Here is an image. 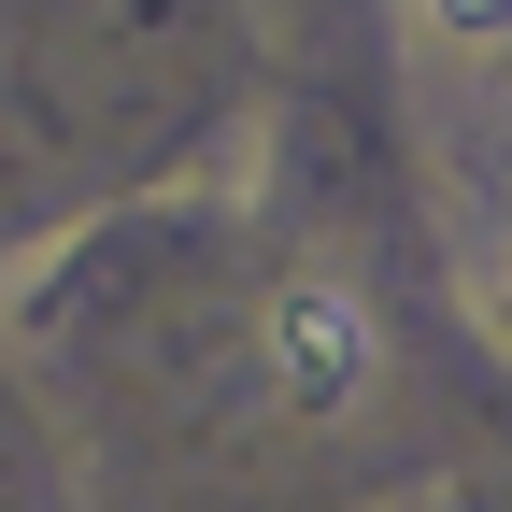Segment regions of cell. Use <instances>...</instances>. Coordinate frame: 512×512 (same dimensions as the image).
<instances>
[{
    "instance_id": "6da1fadb",
    "label": "cell",
    "mask_w": 512,
    "mask_h": 512,
    "mask_svg": "<svg viewBox=\"0 0 512 512\" xmlns=\"http://www.w3.org/2000/svg\"><path fill=\"white\" fill-rule=\"evenodd\" d=\"M271 384H285L299 413H342L356 384H370V313H356V285L299 271V285L271 299Z\"/></svg>"
},
{
    "instance_id": "3957f363",
    "label": "cell",
    "mask_w": 512,
    "mask_h": 512,
    "mask_svg": "<svg viewBox=\"0 0 512 512\" xmlns=\"http://www.w3.org/2000/svg\"><path fill=\"white\" fill-rule=\"evenodd\" d=\"M498 328H512V299H498Z\"/></svg>"
},
{
    "instance_id": "7a4b0ae2",
    "label": "cell",
    "mask_w": 512,
    "mask_h": 512,
    "mask_svg": "<svg viewBox=\"0 0 512 512\" xmlns=\"http://www.w3.org/2000/svg\"><path fill=\"white\" fill-rule=\"evenodd\" d=\"M427 15L456 29V43H512V0H427Z\"/></svg>"
}]
</instances>
